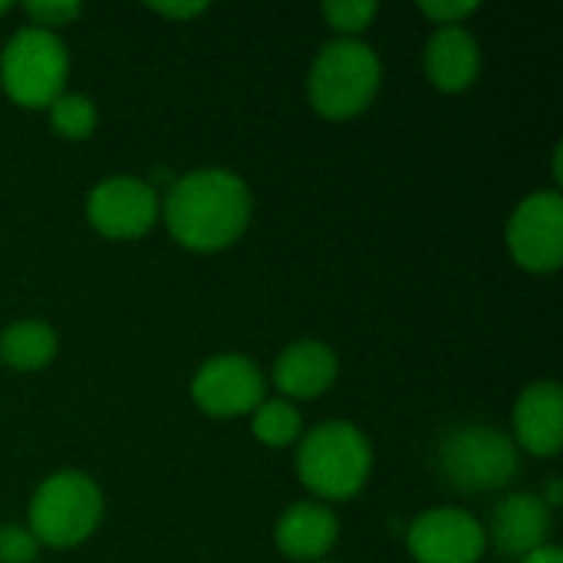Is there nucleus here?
Here are the masks:
<instances>
[{"instance_id":"1","label":"nucleus","mask_w":563,"mask_h":563,"mask_svg":"<svg viewBox=\"0 0 563 563\" xmlns=\"http://www.w3.org/2000/svg\"><path fill=\"white\" fill-rule=\"evenodd\" d=\"M254 214L247 181L228 168H198L175 178L162 198V221L168 234L195 251L218 254L241 241Z\"/></svg>"},{"instance_id":"2","label":"nucleus","mask_w":563,"mask_h":563,"mask_svg":"<svg viewBox=\"0 0 563 563\" xmlns=\"http://www.w3.org/2000/svg\"><path fill=\"white\" fill-rule=\"evenodd\" d=\"M297 478L313 501H353L373 475V442L346 419H327L297 442Z\"/></svg>"},{"instance_id":"3","label":"nucleus","mask_w":563,"mask_h":563,"mask_svg":"<svg viewBox=\"0 0 563 563\" xmlns=\"http://www.w3.org/2000/svg\"><path fill=\"white\" fill-rule=\"evenodd\" d=\"M383 86L379 53L363 40H330L313 56L307 73V96L320 119L346 122L363 115Z\"/></svg>"},{"instance_id":"4","label":"nucleus","mask_w":563,"mask_h":563,"mask_svg":"<svg viewBox=\"0 0 563 563\" xmlns=\"http://www.w3.org/2000/svg\"><path fill=\"white\" fill-rule=\"evenodd\" d=\"M102 515L106 498L99 482L79 468H63L36 485L26 505V531L40 548L69 551L99 531Z\"/></svg>"},{"instance_id":"5","label":"nucleus","mask_w":563,"mask_h":563,"mask_svg":"<svg viewBox=\"0 0 563 563\" xmlns=\"http://www.w3.org/2000/svg\"><path fill=\"white\" fill-rule=\"evenodd\" d=\"M439 472L449 488L465 495H485L508 488L521 472V452L515 439L495 426H459L439 442Z\"/></svg>"},{"instance_id":"6","label":"nucleus","mask_w":563,"mask_h":563,"mask_svg":"<svg viewBox=\"0 0 563 563\" xmlns=\"http://www.w3.org/2000/svg\"><path fill=\"white\" fill-rule=\"evenodd\" d=\"M69 53L59 33L20 26L0 53V89L20 109H46L66 92Z\"/></svg>"},{"instance_id":"7","label":"nucleus","mask_w":563,"mask_h":563,"mask_svg":"<svg viewBox=\"0 0 563 563\" xmlns=\"http://www.w3.org/2000/svg\"><path fill=\"white\" fill-rule=\"evenodd\" d=\"M505 244L528 274H558L563 264V198L558 188L531 191L508 218Z\"/></svg>"},{"instance_id":"8","label":"nucleus","mask_w":563,"mask_h":563,"mask_svg":"<svg viewBox=\"0 0 563 563\" xmlns=\"http://www.w3.org/2000/svg\"><path fill=\"white\" fill-rule=\"evenodd\" d=\"M162 218L158 191L135 175H109L86 195V221L106 241H139Z\"/></svg>"},{"instance_id":"9","label":"nucleus","mask_w":563,"mask_h":563,"mask_svg":"<svg viewBox=\"0 0 563 563\" xmlns=\"http://www.w3.org/2000/svg\"><path fill=\"white\" fill-rule=\"evenodd\" d=\"M191 399L211 419H241L267 399V376L251 356L218 353L198 366Z\"/></svg>"},{"instance_id":"10","label":"nucleus","mask_w":563,"mask_h":563,"mask_svg":"<svg viewBox=\"0 0 563 563\" xmlns=\"http://www.w3.org/2000/svg\"><path fill=\"white\" fill-rule=\"evenodd\" d=\"M416 563H478L485 558V525L465 508H429L406 528Z\"/></svg>"},{"instance_id":"11","label":"nucleus","mask_w":563,"mask_h":563,"mask_svg":"<svg viewBox=\"0 0 563 563\" xmlns=\"http://www.w3.org/2000/svg\"><path fill=\"white\" fill-rule=\"evenodd\" d=\"M515 445L534 459H558L563 449V389L554 379L531 383L511 412Z\"/></svg>"},{"instance_id":"12","label":"nucleus","mask_w":563,"mask_h":563,"mask_svg":"<svg viewBox=\"0 0 563 563\" xmlns=\"http://www.w3.org/2000/svg\"><path fill=\"white\" fill-rule=\"evenodd\" d=\"M336 376H340L336 353L323 340H310V336L287 343L271 369L274 389L280 393V399L290 402H310L327 396Z\"/></svg>"},{"instance_id":"13","label":"nucleus","mask_w":563,"mask_h":563,"mask_svg":"<svg viewBox=\"0 0 563 563\" xmlns=\"http://www.w3.org/2000/svg\"><path fill=\"white\" fill-rule=\"evenodd\" d=\"M551 534V508L534 492H511L505 495L495 511L485 538H492L495 551L505 561H521L531 551L544 548Z\"/></svg>"},{"instance_id":"14","label":"nucleus","mask_w":563,"mask_h":563,"mask_svg":"<svg viewBox=\"0 0 563 563\" xmlns=\"http://www.w3.org/2000/svg\"><path fill=\"white\" fill-rule=\"evenodd\" d=\"M340 541V518L323 501H294L274 525V544L287 561L320 563Z\"/></svg>"},{"instance_id":"15","label":"nucleus","mask_w":563,"mask_h":563,"mask_svg":"<svg viewBox=\"0 0 563 563\" xmlns=\"http://www.w3.org/2000/svg\"><path fill=\"white\" fill-rule=\"evenodd\" d=\"M426 79L439 92H465L482 73V46L468 26H435L422 46Z\"/></svg>"},{"instance_id":"16","label":"nucleus","mask_w":563,"mask_h":563,"mask_svg":"<svg viewBox=\"0 0 563 563\" xmlns=\"http://www.w3.org/2000/svg\"><path fill=\"white\" fill-rule=\"evenodd\" d=\"M59 353V336L46 320H16L0 333V363L16 373H40Z\"/></svg>"},{"instance_id":"17","label":"nucleus","mask_w":563,"mask_h":563,"mask_svg":"<svg viewBox=\"0 0 563 563\" xmlns=\"http://www.w3.org/2000/svg\"><path fill=\"white\" fill-rule=\"evenodd\" d=\"M251 432L267 449H287V445H297L300 442V435H303V416H300L297 402L280 399V396H267L251 412Z\"/></svg>"},{"instance_id":"18","label":"nucleus","mask_w":563,"mask_h":563,"mask_svg":"<svg viewBox=\"0 0 563 563\" xmlns=\"http://www.w3.org/2000/svg\"><path fill=\"white\" fill-rule=\"evenodd\" d=\"M49 129L66 142H86L99 125V109L82 92H63L46 106Z\"/></svg>"},{"instance_id":"19","label":"nucleus","mask_w":563,"mask_h":563,"mask_svg":"<svg viewBox=\"0 0 563 563\" xmlns=\"http://www.w3.org/2000/svg\"><path fill=\"white\" fill-rule=\"evenodd\" d=\"M320 13L343 40H360V33L379 13V3L376 0H336V3H323Z\"/></svg>"},{"instance_id":"20","label":"nucleus","mask_w":563,"mask_h":563,"mask_svg":"<svg viewBox=\"0 0 563 563\" xmlns=\"http://www.w3.org/2000/svg\"><path fill=\"white\" fill-rule=\"evenodd\" d=\"M23 13L30 16V26L59 33L63 26H69L82 16V3H76V0H30V3H23Z\"/></svg>"},{"instance_id":"21","label":"nucleus","mask_w":563,"mask_h":563,"mask_svg":"<svg viewBox=\"0 0 563 563\" xmlns=\"http://www.w3.org/2000/svg\"><path fill=\"white\" fill-rule=\"evenodd\" d=\"M40 544L26 531V525H0V563H33Z\"/></svg>"},{"instance_id":"22","label":"nucleus","mask_w":563,"mask_h":563,"mask_svg":"<svg viewBox=\"0 0 563 563\" xmlns=\"http://www.w3.org/2000/svg\"><path fill=\"white\" fill-rule=\"evenodd\" d=\"M419 13L435 26H465L472 13H478L475 0H422Z\"/></svg>"},{"instance_id":"23","label":"nucleus","mask_w":563,"mask_h":563,"mask_svg":"<svg viewBox=\"0 0 563 563\" xmlns=\"http://www.w3.org/2000/svg\"><path fill=\"white\" fill-rule=\"evenodd\" d=\"M148 10L152 13H158V16H165V20H195V16H201V13H208V3L205 0H188V3H148Z\"/></svg>"},{"instance_id":"24","label":"nucleus","mask_w":563,"mask_h":563,"mask_svg":"<svg viewBox=\"0 0 563 563\" xmlns=\"http://www.w3.org/2000/svg\"><path fill=\"white\" fill-rule=\"evenodd\" d=\"M518 563H563V554L558 544H544V548L531 551L528 558H521Z\"/></svg>"},{"instance_id":"25","label":"nucleus","mask_w":563,"mask_h":563,"mask_svg":"<svg viewBox=\"0 0 563 563\" xmlns=\"http://www.w3.org/2000/svg\"><path fill=\"white\" fill-rule=\"evenodd\" d=\"M541 501H544V505H548L551 511H554V508L561 505V501H563V482H561V478H551V482H548V492L541 495Z\"/></svg>"},{"instance_id":"26","label":"nucleus","mask_w":563,"mask_h":563,"mask_svg":"<svg viewBox=\"0 0 563 563\" xmlns=\"http://www.w3.org/2000/svg\"><path fill=\"white\" fill-rule=\"evenodd\" d=\"M7 10H10V3H3V0H0V16H3Z\"/></svg>"},{"instance_id":"27","label":"nucleus","mask_w":563,"mask_h":563,"mask_svg":"<svg viewBox=\"0 0 563 563\" xmlns=\"http://www.w3.org/2000/svg\"><path fill=\"white\" fill-rule=\"evenodd\" d=\"M320 563H336V561H320Z\"/></svg>"}]
</instances>
